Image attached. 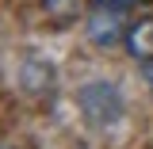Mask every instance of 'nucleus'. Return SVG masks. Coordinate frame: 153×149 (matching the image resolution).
<instances>
[{
	"label": "nucleus",
	"instance_id": "1",
	"mask_svg": "<svg viewBox=\"0 0 153 149\" xmlns=\"http://www.w3.org/2000/svg\"><path fill=\"white\" fill-rule=\"evenodd\" d=\"M80 107H84V115L92 119L96 126H111L119 119V111H123V99H119V88L111 80H92L80 92Z\"/></svg>",
	"mask_w": 153,
	"mask_h": 149
},
{
	"label": "nucleus",
	"instance_id": "2",
	"mask_svg": "<svg viewBox=\"0 0 153 149\" xmlns=\"http://www.w3.org/2000/svg\"><path fill=\"white\" fill-rule=\"evenodd\" d=\"M88 38L96 46H115V42H126V27L123 23V8H107V4H96L88 12Z\"/></svg>",
	"mask_w": 153,
	"mask_h": 149
},
{
	"label": "nucleus",
	"instance_id": "3",
	"mask_svg": "<svg viewBox=\"0 0 153 149\" xmlns=\"http://www.w3.org/2000/svg\"><path fill=\"white\" fill-rule=\"evenodd\" d=\"M126 50H130L134 61L153 65V16H138L126 27Z\"/></svg>",
	"mask_w": 153,
	"mask_h": 149
},
{
	"label": "nucleus",
	"instance_id": "4",
	"mask_svg": "<svg viewBox=\"0 0 153 149\" xmlns=\"http://www.w3.org/2000/svg\"><path fill=\"white\" fill-rule=\"evenodd\" d=\"M96 4H107V8H126V4H138V0H96Z\"/></svg>",
	"mask_w": 153,
	"mask_h": 149
},
{
	"label": "nucleus",
	"instance_id": "5",
	"mask_svg": "<svg viewBox=\"0 0 153 149\" xmlns=\"http://www.w3.org/2000/svg\"><path fill=\"white\" fill-rule=\"evenodd\" d=\"M146 69H149V80H153V65H146Z\"/></svg>",
	"mask_w": 153,
	"mask_h": 149
},
{
	"label": "nucleus",
	"instance_id": "6",
	"mask_svg": "<svg viewBox=\"0 0 153 149\" xmlns=\"http://www.w3.org/2000/svg\"><path fill=\"white\" fill-rule=\"evenodd\" d=\"M0 149H4V145H0Z\"/></svg>",
	"mask_w": 153,
	"mask_h": 149
}]
</instances>
